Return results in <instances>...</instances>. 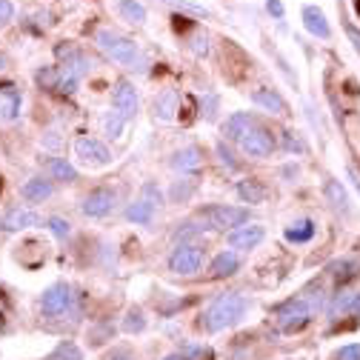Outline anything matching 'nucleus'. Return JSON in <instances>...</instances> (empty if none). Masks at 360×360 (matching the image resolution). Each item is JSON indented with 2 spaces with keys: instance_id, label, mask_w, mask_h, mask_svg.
<instances>
[{
  "instance_id": "30",
  "label": "nucleus",
  "mask_w": 360,
  "mask_h": 360,
  "mask_svg": "<svg viewBox=\"0 0 360 360\" xmlns=\"http://www.w3.org/2000/svg\"><path fill=\"white\" fill-rule=\"evenodd\" d=\"M166 4L180 15H192V18H212V12L209 9H203V6H198V4H189V0H166Z\"/></svg>"
},
{
  "instance_id": "9",
  "label": "nucleus",
  "mask_w": 360,
  "mask_h": 360,
  "mask_svg": "<svg viewBox=\"0 0 360 360\" xmlns=\"http://www.w3.org/2000/svg\"><path fill=\"white\" fill-rule=\"evenodd\" d=\"M75 155H77L86 166H109V163H112L109 146L101 143L98 138H77V141H75Z\"/></svg>"
},
{
  "instance_id": "4",
  "label": "nucleus",
  "mask_w": 360,
  "mask_h": 360,
  "mask_svg": "<svg viewBox=\"0 0 360 360\" xmlns=\"http://www.w3.org/2000/svg\"><path fill=\"white\" fill-rule=\"evenodd\" d=\"M311 321V306L306 297H289L275 309V323L281 332H297Z\"/></svg>"
},
{
  "instance_id": "6",
  "label": "nucleus",
  "mask_w": 360,
  "mask_h": 360,
  "mask_svg": "<svg viewBox=\"0 0 360 360\" xmlns=\"http://www.w3.org/2000/svg\"><path fill=\"white\" fill-rule=\"evenodd\" d=\"M238 146H240V152H243V155L257 158V160L272 158V152L278 149V143H275V134L269 131V129H263L260 123H257V126H252V129L243 134V138L238 141Z\"/></svg>"
},
{
  "instance_id": "8",
  "label": "nucleus",
  "mask_w": 360,
  "mask_h": 360,
  "mask_svg": "<svg viewBox=\"0 0 360 360\" xmlns=\"http://www.w3.org/2000/svg\"><path fill=\"white\" fill-rule=\"evenodd\" d=\"M300 20H303V29L314 37V40H332V23L326 18V12L321 6H314V4H306L300 9Z\"/></svg>"
},
{
  "instance_id": "18",
  "label": "nucleus",
  "mask_w": 360,
  "mask_h": 360,
  "mask_svg": "<svg viewBox=\"0 0 360 360\" xmlns=\"http://www.w3.org/2000/svg\"><path fill=\"white\" fill-rule=\"evenodd\" d=\"M169 166L174 172H198L203 166V152L200 146H184V149H177L172 158H169Z\"/></svg>"
},
{
  "instance_id": "32",
  "label": "nucleus",
  "mask_w": 360,
  "mask_h": 360,
  "mask_svg": "<svg viewBox=\"0 0 360 360\" xmlns=\"http://www.w3.org/2000/svg\"><path fill=\"white\" fill-rule=\"evenodd\" d=\"M143 329H146L143 311H141V309H129V311H126V318H123V332L134 335V332H143Z\"/></svg>"
},
{
  "instance_id": "50",
  "label": "nucleus",
  "mask_w": 360,
  "mask_h": 360,
  "mask_svg": "<svg viewBox=\"0 0 360 360\" xmlns=\"http://www.w3.org/2000/svg\"><path fill=\"white\" fill-rule=\"evenodd\" d=\"M0 69H4V58H0Z\"/></svg>"
},
{
  "instance_id": "23",
  "label": "nucleus",
  "mask_w": 360,
  "mask_h": 360,
  "mask_svg": "<svg viewBox=\"0 0 360 360\" xmlns=\"http://www.w3.org/2000/svg\"><path fill=\"white\" fill-rule=\"evenodd\" d=\"M155 203L146 200V198H138V200H131L129 209H126V220L134 223V226H149V223L155 220Z\"/></svg>"
},
{
  "instance_id": "37",
  "label": "nucleus",
  "mask_w": 360,
  "mask_h": 360,
  "mask_svg": "<svg viewBox=\"0 0 360 360\" xmlns=\"http://www.w3.org/2000/svg\"><path fill=\"white\" fill-rule=\"evenodd\" d=\"M46 223H49V229H52V235H55V238H60V240L72 235V223H69V220H63V217H49Z\"/></svg>"
},
{
  "instance_id": "10",
  "label": "nucleus",
  "mask_w": 360,
  "mask_h": 360,
  "mask_svg": "<svg viewBox=\"0 0 360 360\" xmlns=\"http://www.w3.org/2000/svg\"><path fill=\"white\" fill-rule=\"evenodd\" d=\"M115 189H109V186H98V189H92L86 198H83V203H80V212L86 214V217H106L112 209H115Z\"/></svg>"
},
{
  "instance_id": "47",
  "label": "nucleus",
  "mask_w": 360,
  "mask_h": 360,
  "mask_svg": "<svg viewBox=\"0 0 360 360\" xmlns=\"http://www.w3.org/2000/svg\"><path fill=\"white\" fill-rule=\"evenodd\" d=\"M346 174H349V180H352V186H354V192H357V195H360V174H357V172H354V169H352V166H349V169H346Z\"/></svg>"
},
{
  "instance_id": "2",
  "label": "nucleus",
  "mask_w": 360,
  "mask_h": 360,
  "mask_svg": "<svg viewBox=\"0 0 360 360\" xmlns=\"http://www.w3.org/2000/svg\"><path fill=\"white\" fill-rule=\"evenodd\" d=\"M246 309H249V300L240 292H223L203 311V326H206V332H223V329L235 326L246 314Z\"/></svg>"
},
{
  "instance_id": "39",
  "label": "nucleus",
  "mask_w": 360,
  "mask_h": 360,
  "mask_svg": "<svg viewBox=\"0 0 360 360\" xmlns=\"http://www.w3.org/2000/svg\"><path fill=\"white\" fill-rule=\"evenodd\" d=\"M266 15L272 18V20H278V23H283V20H286V6H283V0H266Z\"/></svg>"
},
{
  "instance_id": "22",
  "label": "nucleus",
  "mask_w": 360,
  "mask_h": 360,
  "mask_svg": "<svg viewBox=\"0 0 360 360\" xmlns=\"http://www.w3.org/2000/svg\"><path fill=\"white\" fill-rule=\"evenodd\" d=\"M314 235H318V223H314L311 217H300V220H295V223H289L286 226V232H283V238L289 240V243H309Z\"/></svg>"
},
{
  "instance_id": "3",
  "label": "nucleus",
  "mask_w": 360,
  "mask_h": 360,
  "mask_svg": "<svg viewBox=\"0 0 360 360\" xmlns=\"http://www.w3.org/2000/svg\"><path fill=\"white\" fill-rule=\"evenodd\" d=\"M200 220L209 229H220V232H232L243 223H249V209L243 206H226V203H214V206H203L200 209Z\"/></svg>"
},
{
  "instance_id": "17",
  "label": "nucleus",
  "mask_w": 360,
  "mask_h": 360,
  "mask_svg": "<svg viewBox=\"0 0 360 360\" xmlns=\"http://www.w3.org/2000/svg\"><path fill=\"white\" fill-rule=\"evenodd\" d=\"M55 195V184L49 177H32L20 186V198L29 200V203H43Z\"/></svg>"
},
{
  "instance_id": "45",
  "label": "nucleus",
  "mask_w": 360,
  "mask_h": 360,
  "mask_svg": "<svg viewBox=\"0 0 360 360\" xmlns=\"http://www.w3.org/2000/svg\"><path fill=\"white\" fill-rule=\"evenodd\" d=\"M214 109H217V98H206V106H203V112H206V120H214Z\"/></svg>"
},
{
  "instance_id": "35",
  "label": "nucleus",
  "mask_w": 360,
  "mask_h": 360,
  "mask_svg": "<svg viewBox=\"0 0 360 360\" xmlns=\"http://www.w3.org/2000/svg\"><path fill=\"white\" fill-rule=\"evenodd\" d=\"M192 52H195V58H206L209 55V34L203 32V29H198L195 34H192Z\"/></svg>"
},
{
  "instance_id": "48",
  "label": "nucleus",
  "mask_w": 360,
  "mask_h": 360,
  "mask_svg": "<svg viewBox=\"0 0 360 360\" xmlns=\"http://www.w3.org/2000/svg\"><path fill=\"white\" fill-rule=\"evenodd\" d=\"M163 360H189L186 354H169V357H163Z\"/></svg>"
},
{
  "instance_id": "49",
  "label": "nucleus",
  "mask_w": 360,
  "mask_h": 360,
  "mask_svg": "<svg viewBox=\"0 0 360 360\" xmlns=\"http://www.w3.org/2000/svg\"><path fill=\"white\" fill-rule=\"evenodd\" d=\"M354 15L360 18V0H354Z\"/></svg>"
},
{
  "instance_id": "24",
  "label": "nucleus",
  "mask_w": 360,
  "mask_h": 360,
  "mask_svg": "<svg viewBox=\"0 0 360 360\" xmlns=\"http://www.w3.org/2000/svg\"><path fill=\"white\" fill-rule=\"evenodd\" d=\"M177 92L174 89H166L155 98V117L158 120H174V112H177Z\"/></svg>"
},
{
  "instance_id": "15",
  "label": "nucleus",
  "mask_w": 360,
  "mask_h": 360,
  "mask_svg": "<svg viewBox=\"0 0 360 360\" xmlns=\"http://www.w3.org/2000/svg\"><path fill=\"white\" fill-rule=\"evenodd\" d=\"M115 9H117V18L129 26H143L149 20V9L143 0H115Z\"/></svg>"
},
{
  "instance_id": "7",
  "label": "nucleus",
  "mask_w": 360,
  "mask_h": 360,
  "mask_svg": "<svg viewBox=\"0 0 360 360\" xmlns=\"http://www.w3.org/2000/svg\"><path fill=\"white\" fill-rule=\"evenodd\" d=\"M138 106H141V98H138L134 83L126 80V77L115 80V86H112V109L129 123V120H134V115H138Z\"/></svg>"
},
{
  "instance_id": "21",
  "label": "nucleus",
  "mask_w": 360,
  "mask_h": 360,
  "mask_svg": "<svg viewBox=\"0 0 360 360\" xmlns=\"http://www.w3.org/2000/svg\"><path fill=\"white\" fill-rule=\"evenodd\" d=\"M4 226L9 232H20V229H34V226H43V217L34 212V209H12L4 220Z\"/></svg>"
},
{
  "instance_id": "1",
  "label": "nucleus",
  "mask_w": 360,
  "mask_h": 360,
  "mask_svg": "<svg viewBox=\"0 0 360 360\" xmlns=\"http://www.w3.org/2000/svg\"><path fill=\"white\" fill-rule=\"evenodd\" d=\"M95 43H98V49L106 58H112L115 63H120V66H126L131 72H146L149 69V58L141 52L138 43L117 34V32H112V29H98L95 32Z\"/></svg>"
},
{
  "instance_id": "27",
  "label": "nucleus",
  "mask_w": 360,
  "mask_h": 360,
  "mask_svg": "<svg viewBox=\"0 0 360 360\" xmlns=\"http://www.w3.org/2000/svg\"><path fill=\"white\" fill-rule=\"evenodd\" d=\"M329 275L340 283V286H346L354 275H357V263L352 260V257H343V260H335L332 266H329Z\"/></svg>"
},
{
  "instance_id": "14",
  "label": "nucleus",
  "mask_w": 360,
  "mask_h": 360,
  "mask_svg": "<svg viewBox=\"0 0 360 360\" xmlns=\"http://www.w3.org/2000/svg\"><path fill=\"white\" fill-rule=\"evenodd\" d=\"M323 195H326V200L332 203L335 212H340L343 217L352 214V198H349L346 186L340 184L338 177H326V180H323Z\"/></svg>"
},
{
  "instance_id": "34",
  "label": "nucleus",
  "mask_w": 360,
  "mask_h": 360,
  "mask_svg": "<svg viewBox=\"0 0 360 360\" xmlns=\"http://www.w3.org/2000/svg\"><path fill=\"white\" fill-rule=\"evenodd\" d=\"M203 229H209V226H198V223L186 220V223H177V229L172 232V238H174V240H186V238H195V235H200Z\"/></svg>"
},
{
  "instance_id": "31",
  "label": "nucleus",
  "mask_w": 360,
  "mask_h": 360,
  "mask_svg": "<svg viewBox=\"0 0 360 360\" xmlns=\"http://www.w3.org/2000/svg\"><path fill=\"white\" fill-rule=\"evenodd\" d=\"M101 123H103V131L109 134L112 141H115V138H120V134H123V126H126V120H123L117 112H112V109L103 115V120H101Z\"/></svg>"
},
{
  "instance_id": "40",
  "label": "nucleus",
  "mask_w": 360,
  "mask_h": 360,
  "mask_svg": "<svg viewBox=\"0 0 360 360\" xmlns=\"http://www.w3.org/2000/svg\"><path fill=\"white\" fill-rule=\"evenodd\" d=\"M335 360H360V343H346L335 352Z\"/></svg>"
},
{
  "instance_id": "5",
  "label": "nucleus",
  "mask_w": 360,
  "mask_h": 360,
  "mask_svg": "<svg viewBox=\"0 0 360 360\" xmlns=\"http://www.w3.org/2000/svg\"><path fill=\"white\" fill-rule=\"evenodd\" d=\"M200 266H203V246H198V243H180L169 255V272L172 275L189 278V275L200 272Z\"/></svg>"
},
{
  "instance_id": "43",
  "label": "nucleus",
  "mask_w": 360,
  "mask_h": 360,
  "mask_svg": "<svg viewBox=\"0 0 360 360\" xmlns=\"http://www.w3.org/2000/svg\"><path fill=\"white\" fill-rule=\"evenodd\" d=\"M15 18V4L12 0H0V26H6Z\"/></svg>"
},
{
  "instance_id": "36",
  "label": "nucleus",
  "mask_w": 360,
  "mask_h": 360,
  "mask_svg": "<svg viewBox=\"0 0 360 360\" xmlns=\"http://www.w3.org/2000/svg\"><path fill=\"white\" fill-rule=\"evenodd\" d=\"M340 26H343V32H346V37L352 43V49L360 55V26H354L349 18H340Z\"/></svg>"
},
{
  "instance_id": "42",
  "label": "nucleus",
  "mask_w": 360,
  "mask_h": 360,
  "mask_svg": "<svg viewBox=\"0 0 360 360\" xmlns=\"http://www.w3.org/2000/svg\"><path fill=\"white\" fill-rule=\"evenodd\" d=\"M141 198L152 200L155 206H160V203H163V195H160V189L152 184V180H149V184H143V189H141Z\"/></svg>"
},
{
  "instance_id": "33",
  "label": "nucleus",
  "mask_w": 360,
  "mask_h": 360,
  "mask_svg": "<svg viewBox=\"0 0 360 360\" xmlns=\"http://www.w3.org/2000/svg\"><path fill=\"white\" fill-rule=\"evenodd\" d=\"M34 80H37L40 89H58V83H60V69H58V66H46V69H40V72L34 75Z\"/></svg>"
},
{
  "instance_id": "12",
  "label": "nucleus",
  "mask_w": 360,
  "mask_h": 360,
  "mask_svg": "<svg viewBox=\"0 0 360 360\" xmlns=\"http://www.w3.org/2000/svg\"><path fill=\"white\" fill-rule=\"evenodd\" d=\"M263 238H266V229L260 226V223H243V226H238V229H232L226 235L229 246L232 249H240V252H249V249L260 246Z\"/></svg>"
},
{
  "instance_id": "28",
  "label": "nucleus",
  "mask_w": 360,
  "mask_h": 360,
  "mask_svg": "<svg viewBox=\"0 0 360 360\" xmlns=\"http://www.w3.org/2000/svg\"><path fill=\"white\" fill-rule=\"evenodd\" d=\"M352 300H354V292H352L349 286H340V289H338V295L332 297V306H329V318L335 321L338 314H349V309H352Z\"/></svg>"
},
{
  "instance_id": "46",
  "label": "nucleus",
  "mask_w": 360,
  "mask_h": 360,
  "mask_svg": "<svg viewBox=\"0 0 360 360\" xmlns=\"http://www.w3.org/2000/svg\"><path fill=\"white\" fill-rule=\"evenodd\" d=\"M349 314H352V318H357V321H360V289L354 292V300H352V309H349Z\"/></svg>"
},
{
  "instance_id": "20",
  "label": "nucleus",
  "mask_w": 360,
  "mask_h": 360,
  "mask_svg": "<svg viewBox=\"0 0 360 360\" xmlns=\"http://www.w3.org/2000/svg\"><path fill=\"white\" fill-rule=\"evenodd\" d=\"M238 269H240V255H238L235 249H226V252L214 255V260H212V266H209V275L220 281V278H232Z\"/></svg>"
},
{
  "instance_id": "29",
  "label": "nucleus",
  "mask_w": 360,
  "mask_h": 360,
  "mask_svg": "<svg viewBox=\"0 0 360 360\" xmlns=\"http://www.w3.org/2000/svg\"><path fill=\"white\" fill-rule=\"evenodd\" d=\"M283 149L289 152V155H306L309 152V143L303 141V134L300 131H283Z\"/></svg>"
},
{
  "instance_id": "19",
  "label": "nucleus",
  "mask_w": 360,
  "mask_h": 360,
  "mask_svg": "<svg viewBox=\"0 0 360 360\" xmlns=\"http://www.w3.org/2000/svg\"><path fill=\"white\" fill-rule=\"evenodd\" d=\"M252 126H257V117L252 112H235L226 117V123H223V134H226V141L238 143Z\"/></svg>"
},
{
  "instance_id": "44",
  "label": "nucleus",
  "mask_w": 360,
  "mask_h": 360,
  "mask_svg": "<svg viewBox=\"0 0 360 360\" xmlns=\"http://www.w3.org/2000/svg\"><path fill=\"white\" fill-rule=\"evenodd\" d=\"M103 360H134V357H131L126 349H112V352H109Z\"/></svg>"
},
{
  "instance_id": "13",
  "label": "nucleus",
  "mask_w": 360,
  "mask_h": 360,
  "mask_svg": "<svg viewBox=\"0 0 360 360\" xmlns=\"http://www.w3.org/2000/svg\"><path fill=\"white\" fill-rule=\"evenodd\" d=\"M252 103L260 106L269 115H292L289 112V103L283 101V95L275 92V89H269V86H257L255 89V92H252Z\"/></svg>"
},
{
  "instance_id": "26",
  "label": "nucleus",
  "mask_w": 360,
  "mask_h": 360,
  "mask_svg": "<svg viewBox=\"0 0 360 360\" xmlns=\"http://www.w3.org/2000/svg\"><path fill=\"white\" fill-rule=\"evenodd\" d=\"M49 177L52 180H60V184H75V180H77V169L66 158H52L49 160Z\"/></svg>"
},
{
  "instance_id": "11",
  "label": "nucleus",
  "mask_w": 360,
  "mask_h": 360,
  "mask_svg": "<svg viewBox=\"0 0 360 360\" xmlns=\"http://www.w3.org/2000/svg\"><path fill=\"white\" fill-rule=\"evenodd\" d=\"M69 306H72V286L69 283H55V286H49L46 292H43V297H40V309L46 314H52V318L63 314Z\"/></svg>"
},
{
  "instance_id": "38",
  "label": "nucleus",
  "mask_w": 360,
  "mask_h": 360,
  "mask_svg": "<svg viewBox=\"0 0 360 360\" xmlns=\"http://www.w3.org/2000/svg\"><path fill=\"white\" fill-rule=\"evenodd\" d=\"M192 184H186V180H174V186H172V200H177V203H184V200H189V195H192Z\"/></svg>"
},
{
  "instance_id": "25",
  "label": "nucleus",
  "mask_w": 360,
  "mask_h": 360,
  "mask_svg": "<svg viewBox=\"0 0 360 360\" xmlns=\"http://www.w3.org/2000/svg\"><path fill=\"white\" fill-rule=\"evenodd\" d=\"M238 198L243 203L257 206V203L266 200V186L260 184V180H240V184H238Z\"/></svg>"
},
{
  "instance_id": "41",
  "label": "nucleus",
  "mask_w": 360,
  "mask_h": 360,
  "mask_svg": "<svg viewBox=\"0 0 360 360\" xmlns=\"http://www.w3.org/2000/svg\"><path fill=\"white\" fill-rule=\"evenodd\" d=\"M217 158H220L223 166H229L232 172L238 169V160H235V155H232V149H229L226 143H217Z\"/></svg>"
},
{
  "instance_id": "16",
  "label": "nucleus",
  "mask_w": 360,
  "mask_h": 360,
  "mask_svg": "<svg viewBox=\"0 0 360 360\" xmlns=\"http://www.w3.org/2000/svg\"><path fill=\"white\" fill-rule=\"evenodd\" d=\"M23 95L15 83H0V120H15L20 115Z\"/></svg>"
}]
</instances>
